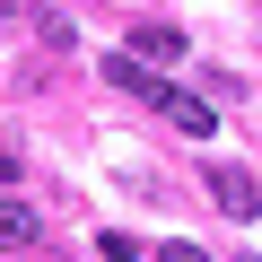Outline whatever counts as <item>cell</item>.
I'll return each mask as SVG.
<instances>
[{"label":"cell","instance_id":"6","mask_svg":"<svg viewBox=\"0 0 262 262\" xmlns=\"http://www.w3.org/2000/svg\"><path fill=\"white\" fill-rule=\"evenodd\" d=\"M158 262H219V253H201V245H184V236H175V245H158Z\"/></svg>","mask_w":262,"mask_h":262},{"label":"cell","instance_id":"1","mask_svg":"<svg viewBox=\"0 0 262 262\" xmlns=\"http://www.w3.org/2000/svg\"><path fill=\"white\" fill-rule=\"evenodd\" d=\"M210 201L227 210V219H262V175H245V166H210Z\"/></svg>","mask_w":262,"mask_h":262},{"label":"cell","instance_id":"4","mask_svg":"<svg viewBox=\"0 0 262 262\" xmlns=\"http://www.w3.org/2000/svg\"><path fill=\"white\" fill-rule=\"evenodd\" d=\"M105 79H114L122 96H149V105H158V88H166V79H158V70H149L140 53H114V61H105Z\"/></svg>","mask_w":262,"mask_h":262},{"label":"cell","instance_id":"3","mask_svg":"<svg viewBox=\"0 0 262 262\" xmlns=\"http://www.w3.org/2000/svg\"><path fill=\"white\" fill-rule=\"evenodd\" d=\"M35 236H44V210L35 201H0V253H27Z\"/></svg>","mask_w":262,"mask_h":262},{"label":"cell","instance_id":"2","mask_svg":"<svg viewBox=\"0 0 262 262\" xmlns=\"http://www.w3.org/2000/svg\"><path fill=\"white\" fill-rule=\"evenodd\" d=\"M158 114H166V122L184 131V140H210V122H219V114H210V105H201L192 88H175V79L158 88Z\"/></svg>","mask_w":262,"mask_h":262},{"label":"cell","instance_id":"5","mask_svg":"<svg viewBox=\"0 0 262 262\" xmlns=\"http://www.w3.org/2000/svg\"><path fill=\"white\" fill-rule=\"evenodd\" d=\"M131 53H140V61H184V35L166 18H140V27H131Z\"/></svg>","mask_w":262,"mask_h":262},{"label":"cell","instance_id":"7","mask_svg":"<svg viewBox=\"0 0 262 262\" xmlns=\"http://www.w3.org/2000/svg\"><path fill=\"white\" fill-rule=\"evenodd\" d=\"M0 18H9V0H0Z\"/></svg>","mask_w":262,"mask_h":262}]
</instances>
